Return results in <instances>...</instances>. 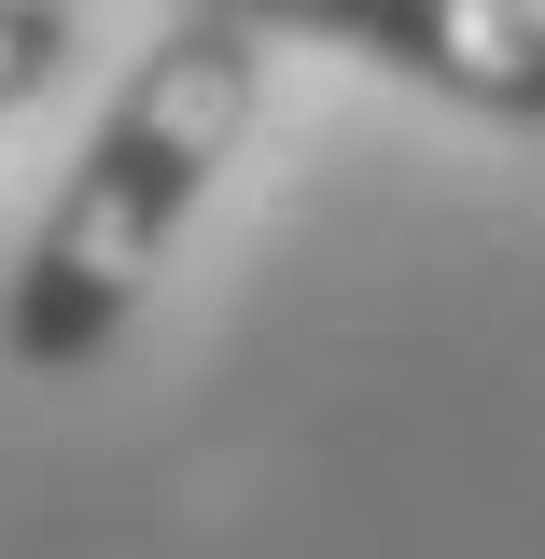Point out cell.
<instances>
[{"mask_svg": "<svg viewBox=\"0 0 545 559\" xmlns=\"http://www.w3.org/2000/svg\"><path fill=\"white\" fill-rule=\"evenodd\" d=\"M252 112H266V43L224 28V14H168V43L127 70V98H112L98 140L70 154L57 210H43L28 266H14L0 336H14L28 378H84V364L140 322V294H154V266H168V238L197 224L210 168L252 140Z\"/></svg>", "mask_w": 545, "mask_h": 559, "instance_id": "1", "label": "cell"}, {"mask_svg": "<svg viewBox=\"0 0 545 559\" xmlns=\"http://www.w3.org/2000/svg\"><path fill=\"white\" fill-rule=\"evenodd\" d=\"M182 14H224L252 43L308 28V43H349V57L489 112V127H545V14L532 0H182Z\"/></svg>", "mask_w": 545, "mask_h": 559, "instance_id": "2", "label": "cell"}, {"mask_svg": "<svg viewBox=\"0 0 545 559\" xmlns=\"http://www.w3.org/2000/svg\"><path fill=\"white\" fill-rule=\"evenodd\" d=\"M70 70V0H0V112Z\"/></svg>", "mask_w": 545, "mask_h": 559, "instance_id": "3", "label": "cell"}]
</instances>
